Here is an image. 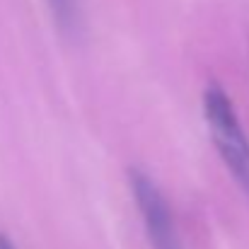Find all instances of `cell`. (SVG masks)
<instances>
[{
    "instance_id": "obj_1",
    "label": "cell",
    "mask_w": 249,
    "mask_h": 249,
    "mask_svg": "<svg viewBox=\"0 0 249 249\" xmlns=\"http://www.w3.org/2000/svg\"><path fill=\"white\" fill-rule=\"evenodd\" d=\"M203 114L223 162L249 198V138L240 124L232 99L218 83H211L203 92Z\"/></svg>"
},
{
    "instance_id": "obj_2",
    "label": "cell",
    "mask_w": 249,
    "mask_h": 249,
    "mask_svg": "<svg viewBox=\"0 0 249 249\" xmlns=\"http://www.w3.org/2000/svg\"><path fill=\"white\" fill-rule=\"evenodd\" d=\"M128 186L133 194V201L138 206V213L143 218V228L145 235L150 240L153 249H184L181 240L177 235V225H174V215L169 208L165 191L160 189V184L141 167H131L128 169Z\"/></svg>"
},
{
    "instance_id": "obj_3",
    "label": "cell",
    "mask_w": 249,
    "mask_h": 249,
    "mask_svg": "<svg viewBox=\"0 0 249 249\" xmlns=\"http://www.w3.org/2000/svg\"><path fill=\"white\" fill-rule=\"evenodd\" d=\"M46 2H49V10L53 15L58 32L68 39H78L85 27L80 0H46Z\"/></svg>"
},
{
    "instance_id": "obj_4",
    "label": "cell",
    "mask_w": 249,
    "mask_h": 249,
    "mask_svg": "<svg viewBox=\"0 0 249 249\" xmlns=\"http://www.w3.org/2000/svg\"><path fill=\"white\" fill-rule=\"evenodd\" d=\"M0 249H17L15 247V242H12L5 232H0Z\"/></svg>"
}]
</instances>
